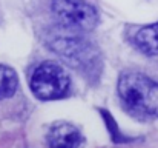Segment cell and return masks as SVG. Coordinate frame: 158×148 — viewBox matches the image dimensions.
Masks as SVG:
<instances>
[{"label": "cell", "mask_w": 158, "mask_h": 148, "mask_svg": "<svg viewBox=\"0 0 158 148\" xmlns=\"http://www.w3.org/2000/svg\"><path fill=\"white\" fill-rule=\"evenodd\" d=\"M124 108L140 117H158V82L141 73H124L118 79Z\"/></svg>", "instance_id": "obj_1"}, {"label": "cell", "mask_w": 158, "mask_h": 148, "mask_svg": "<svg viewBox=\"0 0 158 148\" xmlns=\"http://www.w3.org/2000/svg\"><path fill=\"white\" fill-rule=\"evenodd\" d=\"M31 91L40 100H54L63 97L69 90V76L55 63H42L31 76Z\"/></svg>", "instance_id": "obj_2"}, {"label": "cell", "mask_w": 158, "mask_h": 148, "mask_svg": "<svg viewBox=\"0 0 158 148\" xmlns=\"http://www.w3.org/2000/svg\"><path fill=\"white\" fill-rule=\"evenodd\" d=\"M52 11L58 22L75 31H91L98 23V14L85 0H54Z\"/></svg>", "instance_id": "obj_3"}, {"label": "cell", "mask_w": 158, "mask_h": 148, "mask_svg": "<svg viewBox=\"0 0 158 148\" xmlns=\"http://www.w3.org/2000/svg\"><path fill=\"white\" fill-rule=\"evenodd\" d=\"M52 49L60 54L71 66L78 68L88 74L91 73L97 65V57L94 54V49L89 48V43L83 42L77 37H63L57 39L52 43Z\"/></svg>", "instance_id": "obj_4"}, {"label": "cell", "mask_w": 158, "mask_h": 148, "mask_svg": "<svg viewBox=\"0 0 158 148\" xmlns=\"http://www.w3.org/2000/svg\"><path fill=\"white\" fill-rule=\"evenodd\" d=\"M81 141L80 131L71 123H57L48 134L49 148H77Z\"/></svg>", "instance_id": "obj_5"}, {"label": "cell", "mask_w": 158, "mask_h": 148, "mask_svg": "<svg viewBox=\"0 0 158 148\" xmlns=\"http://www.w3.org/2000/svg\"><path fill=\"white\" fill-rule=\"evenodd\" d=\"M135 45L149 56H158V22L143 26L135 34Z\"/></svg>", "instance_id": "obj_6"}, {"label": "cell", "mask_w": 158, "mask_h": 148, "mask_svg": "<svg viewBox=\"0 0 158 148\" xmlns=\"http://www.w3.org/2000/svg\"><path fill=\"white\" fill-rule=\"evenodd\" d=\"M19 85L17 74L12 68L0 65V100L6 97H11Z\"/></svg>", "instance_id": "obj_7"}]
</instances>
